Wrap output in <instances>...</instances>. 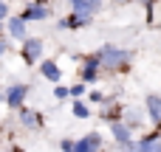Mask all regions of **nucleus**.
Here are the masks:
<instances>
[{"label":"nucleus","instance_id":"nucleus-1","mask_svg":"<svg viewBox=\"0 0 161 152\" xmlns=\"http://www.w3.org/2000/svg\"><path fill=\"white\" fill-rule=\"evenodd\" d=\"M99 54H102V65H105V71H110V73L125 71V68L130 65V59H133V54H130V51L116 48V45H105Z\"/></svg>","mask_w":161,"mask_h":152},{"label":"nucleus","instance_id":"nucleus-2","mask_svg":"<svg viewBox=\"0 0 161 152\" xmlns=\"http://www.w3.org/2000/svg\"><path fill=\"white\" fill-rule=\"evenodd\" d=\"M20 56H23L25 65H34L37 59H42V39H37V37H25L23 45H20Z\"/></svg>","mask_w":161,"mask_h":152},{"label":"nucleus","instance_id":"nucleus-3","mask_svg":"<svg viewBox=\"0 0 161 152\" xmlns=\"http://www.w3.org/2000/svg\"><path fill=\"white\" fill-rule=\"evenodd\" d=\"M25 93H28V85H11L8 93H6V104L11 110H20L23 102H25Z\"/></svg>","mask_w":161,"mask_h":152},{"label":"nucleus","instance_id":"nucleus-4","mask_svg":"<svg viewBox=\"0 0 161 152\" xmlns=\"http://www.w3.org/2000/svg\"><path fill=\"white\" fill-rule=\"evenodd\" d=\"M48 14H51V8H48V6H45V3L40 0V3H31V6H25L20 17H23L25 23H31V20H45Z\"/></svg>","mask_w":161,"mask_h":152},{"label":"nucleus","instance_id":"nucleus-5","mask_svg":"<svg viewBox=\"0 0 161 152\" xmlns=\"http://www.w3.org/2000/svg\"><path fill=\"white\" fill-rule=\"evenodd\" d=\"M99 68H102V54H91L85 59V68H82V82H96Z\"/></svg>","mask_w":161,"mask_h":152},{"label":"nucleus","instance_id":"nucleus-6","mask_svg":"<svg viewBox=\"0 0 161 152\" xmlns=\"http://www.w3.org/2000/svg\"><path fill=\"white\" fill-rule=\"evenodd\" d=\"M144 104H147V116H150V121L156 124V130H161V96L150 93Z\"/></svg>","mask_w":161,"mask_h":152},{"label":"nucleus","instance_id":"nucleus-7","mask_svg":"<svg viewBox=\"0 0 161 152\" xmlns=\"http://www.w3.org/2000/svg\"><path fill=\"white\" fill-rule=\"evenodd\" d=\"M91 20H93V14H79V11H74L71 17H62V20H59V28H82V25H91Z\"/></svg>","mask_w":161,"mask_h":152},{"label":"nucleus","instance_id":"nucleus-8","mask_svg":"<svg viewBox=\"0 0 161 152\" xmlns=\"http://www.w3.org/2000/svg\"><path fill=\"white\" fill-rule=\"evenodd\" d=\"M99 147H102V138L96 133H91V135H85V138L76 141V152H102Z\"/></svg>","mask_w":161,"mask_h":152},{"label":"nucleus","instance_id":"nucleus-9","mask_svg":"<svg viewBox=\"0 0 161 152\" xmlns=\"http://www.w3.org/2000/svg\"><path fill=\"white\" fill-rule=\"evenodd\" d=\"M110 133H113V138L125 147V144H133V135H130V127L127 124H122V121H113L110 124Z\"/></svg>","mask_w":161,"mask_h":152},{"label":"nucleus","instance_id":"nucleus-10","mask_svg":"<svg viewBox=\"0 0 161 152\" xmlns=\"http://www.w3.org/2000/svg\"><path fill=\"white\" fill-rule=\"evenodd\" d=\"M158 135H161V130H156V133H150V135H144L136 147H139V152H158L161 147V141H158Z\"/></svg>","mask_w":161,"mask_h":152},{"label":"nucleus","instance_id":"nucleus-11","mask_svg":"<svg viewBox=\"0 0 161 152\" xmlns=\"http://www.w3.org/2000/svg\"><path fill=\"white\" fill-rule=\"evenodd\" d=\"M20 121H23V127H28V130L42 127V116H40V113H31V110H25V107H20Z\"/></svg>","mask_w":161,"mask_h":152},{"label":"nucleus","instance_id":"nucleus-12","mask_svg":"<svg viewBox=\"0 0 161 152\" xmlns=\"http://www.w3.org/2000/svg\"><path fill=\"white\" fill-rule=\"evenodd\" d=\"M8 34L23 42L25 39V20L23 17H8Z\"/></svg>","mask_w":161,"mask_h":152},{"label":"nucleus","instance_id":"nucleus-13","mask_svg":"<svg viewBox=\"0 0 161 152\" xmlns=\"http://www.w3.org/2000/svg\"><path fill=\"white\" fill-rule=\"evenodd\" d=\"M40 71H42V76L48 79V82H59V68H57V62H51V59H42V65H40Z\"/></svg>","mask_w":161,"mask_h":152},{"label":"nucleus","instance_id":"nucleus-14","mask_svg":"<svg viewBox=\"0 0 161 152\" xmlns=\"http://www.w3.org/2000/svg\"><path fill=\"white\" fill-rule=\"evenodd\" d=\"M74 116H76V118H88V116H91V107H88L85 102H74Z\"/></svg>","mask_w":161,"mask_h":152},{"label":"nucleus","instance_id":"nucleus-15","mask_svg":"<svg viewBox=\"0 0 161 152\" xmlns=\"http://www.w3.org/2000/svg\"><path fill=\"white\" fill-rule=\"evenodd\" d=\"M71 6H74V11H79V14H93V8L85 3V0H68Z\"/></svg>","mask_w":161,"mask_h":152},{"label":"nucleus","instance_id":"nucleus-16","mask_svg":"<svg viewBox=\"0 0 161 152\" xmlns=\"http://www.w3.org/2000/svg\"><path fill=\"white\" fill-rule=\"evenodd\" d=\"M54 96L62 102V99H68V96H71V87H62V85H57V87H54Z\"/></svg>","mask_w":161,"mask_h":152},{"label":"nucleus","instance_id":"nucleus-17","mask_svg":"<svg viewBox=\"0 0 161 152\" xmlns=\"http://www.w3.org/2000/svg\"><path fill=\"white\" fill-rule=\"evenodd\" d=\"M59 149L62 152H76V141H68V138H65V141L59 144Z\"/></svg>","mask_w":161,"mask_h":152},{"label":"nucleus","instance_id":"nucleus-18","mask_svg":"<svg viewBox=\"0 0 161 152\" xmlns=\"http://www.w3.org/2000/svg\"><path fill=\"white\" fill-rule=\"evenodd\" d=\"M82 93H85V82H79V85L71 87V96H82Z\"/></svg>","mask_w":161,"mask_h":152},{"label":"nucleus","instance_id":"nucleus-19","mask_svg":"<svg viewBox=\"0 0 161 152\" xmlns=\"http://www.w3.org/2000/svg\"><path fill=\"white\" fill-rule=\"evenodd\" d=\"M85 3H88V6H91V8H93V14H96V11H99V8H102V0H85Z\"/></svg>","mask_w":161,"mask_h":152},{"label":"nucleus","instance_id":"nucleus-20","mask_svg":"<svg viewBox=\"0 0 161 152\" xmlns=\"http://www.w3.org/2000/svg\"><path fill=\"white\" fill-rule=\"evenodd\" d=\"M8 17V6H6V0H0V20H6Z\"/></svg>","mask_w":161,"mask_h":152},{"label":"nucleus","instance_id":"nucleus-21","mask_svg":"<svg viewBox=\"0 0 161 152\" xmlns=\"http://www.w3.org/2000/svg\"><path fill=\"white\" fill-rule=\"evenodd\" d=\"M122 152H139V147H136V144H125V147H122Z\"/></svg>","mask_w":161,"mask_h":152},{"label":"nucleus","instance_id":"nucleus-22","mask_svg":"<svg viewBox=\"0 0 161 152\" xmlns=\"http://www.w3.org/2000/svg\"><path fill=\"white\" fill-rule=\"evenodd\" d=\"M3 54H6V42L0 39V56H3Z\"/></svg>","mask_w":161,"mask_h":152},{"label":"nucleus","instance_id":"nucleus-23","mask_svg":"<svg viewBox=\"0 0 161 152\" xmlns=\"http://www.w3.org/2000/svg\"><path fill=\"white\" fill-rule=\"evenodd\" d=\"M142 3H144V6H147V11H150V8H153V0H142Z\"/></svg>","mask_w":161,"mask_h":152},{"label":"nucleus","instance_id":"nucleus-24","mask_svg":"<svg viewBox=\"0 0 161 152\" xmlns=\"http://www.w3.org/2000/svg\"><path fill=\"white\" fill-rule=\"evenodd\" d=\"M119 3H122V0H119Z\"/></svg>","mask_w":161,"mask_h":152},{"label":"nucleus","instance_id":"nucleus-25","mask_svg":"<svg viewBox=\"0 0 161 152\" xmlns=\"http://www.w3.org/2000/svg\"><path fill=\"white\" fill-rule=\"evenodd\" d=\"M11 152H14V149H11Z\"/></svg>","mask_w":161,"mask_h":152}]
</instances>
